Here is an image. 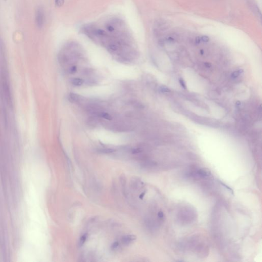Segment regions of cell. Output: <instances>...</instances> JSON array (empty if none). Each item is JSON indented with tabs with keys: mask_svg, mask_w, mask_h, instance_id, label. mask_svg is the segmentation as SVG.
Listing matches in <instances>:
<instances>
[{
	"mask_svg": "<svg viewBox=\"0 0 262 262\" xmlns=\"http://www.w3.org/2000/svg\"><path fill=\"white\" fill-rule=\"evenodd\" d=\"M45 21V16L43 9L42 8H37L35 14V22L37 27L42 28L43 27Z\"/></svg>",
	"mask_w": 262,
	"mask_h": 262,
	"instance_id": "6da1fadb",
	"label": "cell"
},
{
	"mask_svg": "<svg viewBox=\"0 0 262 262\" xmlns=\"http://www.w3.org/2000/svg\"><path fill=\"white\" fill-rule=\"evenodd\" d=\"M136 239V237L133 235H128L123 237L122 238V242L123 244L128 245L130 244L131 242Z\"/></svg>",
	"mask_w": 262,
	"mask_h": 262,
	"instance_id": "7a4b0ae2",
	"label": "cell"
},
{
	"mask_svg": "<svg viewBox=\"0 0 262 262\" xmlns=\"http://www.w3.org/2000/svg\"><path fill=\"white\" fill-rule=\"evenodd\" d=\"M71 83L75 86H80L83 84L84 80L79 78H74L71 80Z\"/></svg>",
	"mask_w": 262,
	"mask_h": 262,
	"instance_id": "3957f363",
	"label": "cell"
},
{
	"mask_svg": "<svg viewBox=\"0 0 262 262\" xmlns=\"http://www.w3.org/2000/svg\"><path fill=\"white\" fill-rule=\"evenodd\" d=\"M70 97L71 98V100H73V101H75V102H80V101H82V97L76 94H70Z\"/></svg>",
	"mask_w": 262,
	"mask_h": 262,
	"instance_id": "277c9868",
	"label": "cell"
},
{
	"mask_svg": "<svg viewBox=\"0 0 262 262\" xmlns=\"http://www.w3.org/2000/svg\"><path fill=\"white\" fill-rule=\"evenodd\" d=\"M99 115L103 118L105 119L108 120H112L113 119L112 116L106 112H100Z\"/></svg>",
	"mask_w": 262,
	"mask_h": 262,
	"instance_id": "5b68a950",
	"label": "cell"
},
{
	"mask_svg": "<svg viewBox=\"0 0 262 262\" xmlns=\"http://www.w3.org/2000/svg\"><path fill=\"white\" fill-rule=\"evenodd\" d=\"M243 72H244V70H243V69H240L239 70L235 71V72H233V73H232L231 75V78H237L241 73H243Z\"/></svg>",
	"mask_w": 262,
	"mask_h": 262,
	"instance_id": "8992f818",
	"label": "cell"
},
{
	"mask_svg": "<svg viewBox=\"0 0 262 262\" xmlns=\"http://www.w3.org/2000/svg\"><path fill=\"white\" fill-rule=\"evenodd\" d=\"M197 174L199 176H200L201 177H205L206 176H208L209 175V174L207 171H206L204 169H199L198 171H197Z\"/></svg>",
	"mask_w": 262,
	"mask_h": 262,
	"instance_id": "52a82bcc",
	"label": "cell"
},
{
	"mask_svg": "<svg viewBox=\"0 0 262 262\" xmlns=\"http://www.w3.org/2000/svg\"><path fill=\"white\" fill-rule=\"evenodd\" d=\"M115 151V150L112 148H103V149L99 150V152L100 153H105V154L113 153Z\"/></svg>",
	"mask_w": 262,
	"mask_h": 262,
	"instance_id": "ba28073f",
	"label": "cell"
},
{
	"mask_svg": "<svg viewBox=\"0 0 262 262\" xmlns=\"http://www.w3.org/2000/svg\"><path fill=\"white\" fill-rule=\"evenodd\" d=\"M159 90L162 93H169L171 92V90L165 86H161L160 87Z\"/></svg>",
	"mask_w": 262,
	"mask_h": 262,
	"instance_id": "9c48e42d",
	"label": "cell"
},
{
	"mask_svg": "<svg viewBox=\"0 0 262 262\" xmlns=\"http://www.w3.org/2000/svg\"><path fill=\"white\" fill-rule=\"evenodd\" d=\"M131 104L133 106H134L135 107L137 108L142 109V108L144 107L141 103H140L138 101H132V103H131Z\"/></svg>",
	"mask_w": 262,
	"mask_h": 262,
	"instance_id": "30bf717a",
	"label": "cell"
},
{
	"mask_svg": "<svg viewBox=\"0 0 262 262\" xmlns=\"http://www.w3.org/2000/svg\"><path fill=\"white\" fill-rule=\"evenodd\" d=\"M179 82L180 83V85L181 87H182L183 89H186L187 87L186 85V83L185 82L184 80L182 78H179Z\"/></svg>",
	"mask_w": 262,
	"mask_h": 262,
	"instance_id": "8fae6325",
	"label": "cell"
},
{
	"mask_svg": "<svg viewBox=\"0 0 262 262\" xmlns=\"http://www.w3.org/2000/svg\"><path fill=\"white\" fill-rule=\"evenodd\" d=\"M64 3V0H55V4L57 7H61Z\"/></svg>",
	"mask_w": 262,
	"mask_h": 262,
	"instance_id": "7c38bea8",
	"label": "cell"
},
{
	"mask_svg": "<svg viewBox=\"0 0 262 262\" xmlns=\"http://www.w3.org/2000/svg\"><path fill=\"white\" fill-rule=\"evenodd\" d=\"M96 120L94 117H91V118H89V120L88 121V122H89V125H91V126L95 125L96 123Z\"/></svg>",
	"mask_w": 262,
	"mask_h": 262,
	"instance_id": "4fadbf2b",
	"label": "cell"
},
{
	"mask_svg": "<svg viewBox=\"0 0 262 262\" xmlns=\"http://www.w3.org/2000/svg\"><path fill=\"white\" fill-rule=\"evenodd\" d=\"M87 239V236L86 235H83L82 237L80 238V246H82L83 244H84V242L86 241Z\"/></svg>",
	"mask_w": 262,
	"mask_h": 262,
	"instance_id": "5bb4252c",
	"label": "cell"
},
{
	"mask_svg": "<svg viewBox=\"0 0 262 262\" xmlns=\"http://www.w3.org/2000/svg\"><path fill=\"white\" fill-rule=\"evenodd\" d=\"M76 71H77V67L76 66H73L69 69V72L71 74L76 73Z\"/></svg>",
	"mask_w": 262,
	"mask_h": 262,
	"instance_id": "9a60e30c",
	"label": "cell"
},
{
	"mask_svg": "<svg viewBox=\"0 0 262 262\" xmlns=\"http://www.w3.org/2000/svg\"><path fill=\"white\" fill-rule=\"evenodd\" d=\"M201 41L204 42V43H208L210 41V38L208 36L204 35V36L201 37Z\"/></svg>",
	"mask_w": 262,
	"mask_h": 262,
	"instance_id": "2e32d148",
	"label": "cell"
},
{
	"mask_svg": "<svg viewBox=\"0 0 262 262\" xmlns=\"http://www.w3.org/2000/svg\"><path fill=\"white\" fill-rule=\"evenodd\" d=\"M118 246H119L118 243V242H115V243H114V244H113V245H112V249H113V250H115V249H116L117 248H118Z\"/></svg>",
	"mask_w": 262,
	"mask_h": 262,
	"instance_id": "e0dca14e",
	"label": "cell"
},
{
	"mask_svg": "<svg viewBox=\"0 0 262 262\" xmlns=\"http://www.w3.org/2000/svg\"><path fill=\"white\" fill-rule=\"evenodd\" d=\"M141 152V149L139 148H134L132 150V153L133 154H137L140 153Z\"/></svg>",
	"mask_w": 262,
	"mask_h": 262,
	"instance_id": "ac0fdd59",
	"label": "cell"
},
{
	"mask_svg": "<svg viewBox=\"0 0 262 262\" xmlns=\"http://www.w3.org/2000/svg\"><path fill=\"white\" fill-rule=\"evenodd\" d=\"M201 42V37H197L196 38V41H195V42H196V44L198 45V44H199Z\"/></svg>",
	"mask_w": 262,
	"mask_h": 262,
	"instance_id": "d6986e66",
	"label": "cell"
},
{
	"mask_svg": "<svg viewBox=\"0 0 262 262\" xmlns=\"http://www.w3.org/2000/svg\"><path fill=\"white\" fill-rule=\"evenodd\" d=\"M167 41L169 42H173L175 41V39L173 37H167Z\"/></svg>",
	"mask_w": 262,
	"mask_h": 262,
	"instance_id": "ffe728a7",
	"label": "cell"
},
{
	"mask_svg": "<svg viewBox=\"0 0 262 262\" xmlns=\"http://www.w3.org/2000/svg\"><path fill=\"white\" fill-rule=\"evenodd\" d=\"M158 217L159 218L162 219L163 218V216H164V214H163V213L162 212H158Z\"/></svg>",
	"mask_w": 262,
	"mask_h": 262,
	"instance_id": "44dd1931",
	"label": "cell"
},
{
	"mask_svg": "<svg viewBox=\"0 0 262 262\" xmlns=\"http://www.w3.org/2000/svg\"><path fill=\"white\" fill-rule=\"evenodd\" d=\"M204 65L205 66L208 68H210L212 67V64L210 63H208V62H206L204 63Z\"/></svg>",
	"mask_w": 262,
	"mask_h": 262,
	"instance_id": "7402d4cb",
	"label": "cell"
},
{
	"mask_svg": "<svg viewBox=\"0 0 262 262\" xmlns=\"http://www.w3.org/2000/svg\"><path fill=\"white\" fill-rule=\"evenodd\" d=\"M235 105H236V106H237V107H239V106H240V105H241V103L240 101H237V102L236 103Z\"/></svg>",
	"mask_w": 262,
	"mask_h": 262,
	"instance_id": "603a6c76",
	"label": "cell"
},
{
	"mask_svg": "<svg viewBox=\"0 0 262 262\" xmlns=\"http://www.w3.org/2000/svg\"><path fill=\"white\" fill-rule=\"evenodd\" d=\"M144 195H145V193H142V194H141V195H140V196H139V198L140 199L143 198L144 196Z\"/></svg>",
	"mask_w": 262,
	"mask_h": 262,
	"instance_id": "cb8c5ba5",
	"label": "cell"
},
{
	"mask_svg": "<svg viewBox=\"0 0 262 262\" xmlns=\"http://www.w3.org/2000/svg\"><path fill=\"white\" fill-rule=\"evenodd\" d=\"M200 54L201 55H203L204 54V50H200Z\"/></svg>",
	"mask_w": 262,
	"mask_h": 262,
	"instance_id": "d4e9b609",
	"label": "cell"
},
{
	"mask_svg": "<svg viewBox=\"0 0 262 262\" xmlns=\"http://www.w3.org/2000/svg\"><path fill=\"white\" fill-rule=\"evenodd\" d=\"M4 1H7V0H4Z\"/></svg>",
	"mask_w": 262,
	"mask_h": 262,
	"instance_id": "484cf974",
	"label": "cell"
}]
</instances>
